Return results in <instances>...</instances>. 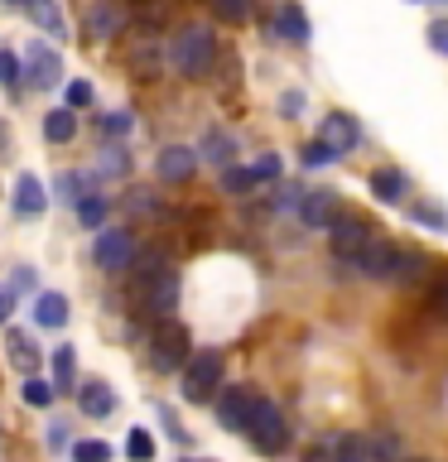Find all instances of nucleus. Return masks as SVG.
<instances>
[{"label":"nucleus","mask_w":448,"mask_h":462,"mask_svg":"<svg viewBox=\"0 0 448 462\" xmlns=\"http://www.w3.org/2000/svg\"><path fill=\"white\" fill-rule=\"evenodd\" d=\"M169 63L179 68L188 82H202L217 68V34L208 24H183L179 34L169 39Z\"/></svg>","instance_id":"nucleus-1"},{"label":"nucleus","mask_w":448,"mask_h":462,"mask_svg":"<svg viewBox=\"0 0 448 462\" xmlns=\"http://www.w3.org/2000/svg\"><path fill=\"white\" fill-rule=\"evenodd\" d=\"M222 371H227V361L217 346H202V352H193V361L183 366V400L188 404H202V400H212V395H222Z\"/></svg>","instance_id":"nucleus-2"},{"label":"nucleus","mask_w":448,"mask_h":462,"mask_svg":"<svg viewBox=\"0 0 448 462\" xmlns=\"http://www.w3.org/2000/svg\"><path fill=\"white\" fill-rule=\"evenodd\" d=\"M246 439H251L260 453H285V443H289V424H285V414H280V404L260 395L256 400V410H251V424H246Z\"/></svg>","instance_id":"nucleus-3"},{"label":"nucleus","mask_w":448,"mask_h":462,"mask_svg":"<svg viewBox=\"0 0 448 462\" xmlns=\"http://www.w3.org/2000/svg\"><path fill=\"white\" fill-rule=\"evenodd\" d=\"M188 361H193L188 356V328L164 318V323L154 328V337H150V366L169 375V371H183Z\"/></svg>","instance_id":"nucleus-4"},{"label":"nucleus","mask_w":448,"mask_h":462,"mask_svg":"<svg viewBox=\"0 0 448 462\" xmlns=\"http://www.w3.org/2000/svg\"><path fill=\"white\" fill-rule=\"evenodd\" d=\"M92 260H97V270H107V274H126V270H135V236H130L126 226H107V231H97V241H92Z\"/></svg>","instance_id":"nucleus-5"},{"label":"nucleus","mask_w":448,"mask_h":462,"mask_svg":"<svg viewBox=\"0 0 448 462\" xmlns=\"http://www.w3.org/2000/svg\"><path fill=\"white\" fill-rule=\"evenodd\" d=\"M303 462H371V439L367 433H323Z\"/></svg>","instance_id":"nucleus-6"},{"label":"nucleus","mask_w":448,"mask_h":462,"mask_svg":"<svg viewBox=\"0 0 448 462\" xmlns=\"http://www.w3.org/2000/svg\"><path fill=\"white\" fill-rule=\"evenodd\" d=\"M126 24H130V14H126L121 0H92V5H87V14H82V39H92V43L121 39Z\"/></svg>","instance_id":"nucleus-7"},{"label":"nucleus","mask_w":448,"mask_h":462,"mask_svg":"<svg viewBox=\"0 0 448 462\" xmlns=\"http://www.w3.org/2000/svg\"><path fill=\"white\" fill-rule=\"evenodd\" d=\"M135 294H140V303H145V313H154L159 323H164V318L179 309V274L164 265L159 274H150V280H140Z\"/></svg>","instance_id":"nucleus-8"},{"label":"nucleus","mask_w":448,"mask_h":462,"mask_svg":"<svg viewBox=\"0 0 448 462\" xmlns=\"http://www.w3.org/2000/svg\"><path fill=\"white\" fill-rule=\"evenodd\" d=\"M332 255H342V260H357L367 245L376 241V226L367 222V217H357V212H342L338 222H332Z\"/></svg>","instance_id":"nucleus-9"},{"label":"nucleus","mask_w":448,"mask_h":462,"mask_svg":"<svg viewBox=\"0 0 448 462\" xmlns=\"http://www.w3.org/2000/svg\"><path fill=\"white\" fill-rule=\"evenodd\" d=\"M24 78H29V87L34 92H53L58 82H63V58H58L49 43H29L24 49Z\"/></svg>","instance_id":"nucleus-10"},{"label":"nucleus","mask_w":448,"mask_h":462,"mask_svg":"<svg viewBox=\"0 0 448 462\" xmlns=\"http://www.w3.org/2000/svg\"><path fill=\"white\" fill-rule=\"evenodd\" d=\"M256 390L251 385H227L222 395H217V424L231 429V433H246V424H251V410H256Z\"/></svg>","instance_id":"nucleus-11"},{"label":"nucleus","mask_w":448,"mask_h":462,"mask_svg":"<svg viewBox=\"0 0 448 462\" xmlns=\"http://www.w3.org/2000/svg\"><path fill=\"white\" fill-rule=\"evenodd\" d=\"M357 270L367 274V280H386V284H396V270H400V245H390L376 236L367 251L357 255Z\"/></svg>","instance_id":"nucleus-12"},{"label":"nucleus","mask_w":448,"mask_h":462,"mask_svg":"<svg viewBox=\"0 0 448 462\" xmlns=\"http://www.w3.org/2000/svg\"><path fill=\"white\" fill-rule=\"evenodd\" d=\"M198 150H188V144H164V150L154 154V173L164 183H188L198 173Z\"/></svg>","instance_id":"nucleus-13"},{"label":"nucleus","mask_w":448,"mask_h":462,"mask_svg":"<svg viewBox=\"0 0 448 462\" xmlns=\"http://www.w3.org/2000/svg\"><path fill=\"white\" fill-rule=\"evenodd\" d=\"M299 217H303V226H332L342 217V208H338V188H309L303 193V202H299Z\"/></svg>","instance_id":"nucleus-14"},{"label":"nucleus","mask_w":448,"mask_h":462,"mask_svg":"<svg viewBox=\"0 0 448 462\" xmlns=\"http://www.w3.org/2000/svg\"><path fill=\"white\" fill-rule=\"evenodd\" d=\"M318 140H323V144H332L338 154L357 150V140H361V125H357V116H347V111H328L323 121H318Z\"/></svg>","instance_id":"nucleus-15"},{"label":"nucleus","mask_w":448,"mask_h":462,"mask_svg":"<svg viewBox=\"0 0 448 462\" xmlns=\"http://www.w3.org/2000/svg\"><path fill=\"white\" fill-rule=\"evenodd\" d=\"M275 34L285 43H309L313 39V24H309V14H303L299 0H280V10H275Z\"/></svg>","instance_id":"nucleus-16"},{"label":"nucleus","mask_w":448,"mask_h":462,"mask_svg":"<svg viewBox=\"0 0 448 462\" xmlns=\"http://www.w3.org/2000/svg\"><path fill=\"white\" fill-rule=\"evenodd\" d=\"M43 208H49V193H43V183L34 179V173H20L14 179V217H43Z\"/></svg>","instance_id":"nucleus-17"},{"label":"nucleus","mask_w":448,"mask_h":462,"mask_svg":"<svg viewBox=\"0 0 448 462\" xmlns=\"http://www.w3.org/2000/svg\"><path fill=\"white\" fill-rule=\"evenodd\" d=\"M5 356H10V366L24 375H34L39 371V346H34V337H29V332H5Z\"/></svg>","instance_id":"nucleus-18"},{"label":"nucleus","mask_w":448,"mask_h":462,"mask_svg":"<svg viewBox=\"0 0 448 462\" xmlns=\"http://www.w3.org/2000/svg\"><path fill=\"white\" fill-rule=\"evenodd\" d=\"M78 404H82V414L107 419L116 410V390L107 381H87V385H78Z\"/></svg>","instance_id":"nucleus-19"},{"label":"nucleus","mask_w":448,"mask_h":462,"mask_svg":"<svg viewBox=\"0 0 448 462\" xmlns=\"http://www.w3.org/2000/svg\"><path fill=\"white\" fill-rule=\"evenodd\" d=\"M198 154H202V159H212V164H222V169H231L237 140H231L222 125H208V130H202V140H198Z\"/></svg>","instance_id":"nucleus-20"},{"label":"nucleus","mask_w":448,"mask_h":462,"mask_svg":"<svg viewBox=\"0 0 448 462\" xmlns=\"http://www.w3.org/2000/svg\"><path fill=\"white\" fill-rule=\"evenodd\" d=\"M68 313H72V309H68V299H63V294H53V289H43V294L34 299V323H39V328H63V323H68Z\"/></svg>","instance_id":"nucleus-21"},{"label":"nucleus","mask_w":448,"mask_h":462,"mask_svg":"<svg viewBox=\"0 0 448 462\" xmlns=\"http://www.w3.org/2000/svg\"><path fill=\"white\" fill-rule=\"evenodd\" d=\"M367 188H371V198H376V202H400L410 183H405V173H400V169H390V164H386V169H376V173H371V183H367Z\"/></svg>","instance_id":"nucleus-22"},{"label":"nucleus","mask_w":448,"mask_h":462,"mask_svg":"<svg viewBox=\"0 0 448 462\" xmlns=\"http://www.w3.org/2000/svg\"><path fill=\"white\" fill-rule=\"evenodd\" d=\"M24 10H29V20H34L43 34H58V39L68 34V20H63V10H58V0H29Z\"/></svg>","instance_id":"nucleus-23"},{"label":"nucleus","mask_w":448,"mask_h":462,"mask_svg":"<svg viewBox=\"0 0 448 462\" xmlns=\"http://www.w3.org/2000/svg\"><path fill=\"white\" fill-rule=\"evenodd\" d=\"M72 135H78V116H72L68 106H58V111L43 116V140H49V144H68Z\"/></svg>","instance_id":"nucleus-24"},{"label":"nucleus","mask_w":448,"mask_h":462,"mask_svg":"<svg viewBox=\"0 0 448 462\" xmlns=\"http://www.w3.org/2000/svg\"><path fill=\"white\" fill-rule=\"evenodd\" d=\"M72 381H78V352L72 346H53V390L63 395V390H72Z\"/></svg>","instance_id":"nucleus-25"},{"label":"nucleus","mask_w":448,"mask_h":462,"mask_svg":"<svg viewBox=\"0 0 448 462\" xmlns=\"http://www.w3.org/2000/svg\"><path fill=\"white\" fill-rule=\"evenodd\" d=\"M107 193H87L82 202H78V222L82 226H92V231H107Z\"/></svg>","instance_id":"nucleus-26"},{"label":"nucleus","mask_w":448,"mask_h":462,"mask_svg":"<svg viewBox=\"0 0 448 462\" xmlns=\"http://www.w3.org/2000/svg\"><path fill=\"white\" fill-rule=\"evenodd\" d=\"M53 188H58V198H63V202H72V208H78V202L92 193V173H78V169H72V173H58Z\"/></svg>","instance_id":"nucleus-27"},{"label":"nucleus","mask_w":448,"mask_h":462,"mask_svg":"<svg viewBox=\"0 0 448 462\" xmlns=\"http://www.w3.org/2000/svg\"><path fill=\"white\" fill-rule=\"evenodd\" d=\"M208 5L222 24H246L256 14V0H208Z\"/></svg>","instance_id":"nucleus-28"},{"label":"nucleus","mask_w":448,"mask_h":462,"mask_svg":"<svg viewBox=\"0 0 448 462\" xmlns=\"http://www.w3.org/2000/svg\"><path fill=\"white\" fill-rule=\"evenodd\" d=\"M367 439H371V462H396L400 457V439L390 429H371Z\"/></svg>","instance_id":"nucleus-29"},{"label":"nucleus","mask_w":448,"mask_h":462,"mask_svg":"<svg viewBox=\"0 0 448 462\" xmlns=\"http://www.w3.org/2000/svg\"><path fill=\"white\" fill-rule=\"evenodd\" d=\"M20 395H24V404H29V410H49V404H53V395H58V390H53V381H39V375H29V381H24V390H20Z\"/></svg>","instance_id":"nucleus-30"},{"label":"nucleus","mask_w":448,"mask_h":462,"mask_svg":"<svg viewBox=\"0 0 448 462\" xmlns=\"http://www.w3.org/2000/svg\"><path fill=\"white\" fill-rule=\"evenodd\" d=\"M97 169L107 173V179H126V173H130V154L121 150V144H107L101 159H97Z\"/></svg>","instance_id":"nucleus-31"},{"label":"nucleus","mask_w":448,"mask_h":462,"mask_svg":"<svg viewBox=\"0 0 448 462\" xmlns=\"http://www.w3.org/2000/svg\"><path fill=\"white\" fill-rule=\"evenodd\" d=\"M425 270H429V260L419 255V251H400V270H396V284H415V280H425Z\"/></svg>","instance_id":"nucleus-32"},{"label":"nucleus","mask_w":448,"mask_h":462,"mask_svg":"<svg viewBox=\"0 0 448 462\" xmlns=\"http://www.w3.org/2000/svg\"><path fill=\"white\" fill-rule=\"evenodd\" d=\"M303 169H323V164H338V150H332V144H323V140H309V144H303Z\"/></svg>","instance_id":"nucleus-33"},{"label":"nucleus","mask_w":448,"mask_h":462,"mask_svg":"<svg viewBox=\"0 0 448 462\" xmlns=\"http://www.w3.org/2000/svg\"><path fill=\"white\" fill-rule=\"evenodd\" d=\"M251 188H256V173H251V169H222V193L246 198Z\"/></svg>","instance_id":"nucleus-34"},{"label":"nucleus","mask_w":448,"mask_h":462,"mask_svg":"<svg viewBox=\"0 0 448 462\" xmlns=\"http://www.w3.org/2000/svg\"><path fill=\"white\" fill-rule=\"evenodd\" d=\"M126 453H130V462H154V439L145 429H130L126 433Z\"/></svg>","instance_id":"nucleus-35"},{"label":"nucleus","mask_w":448,"mask_h":462,"mask_svg":"<svg viewBox=\"0 0 448 462\" xmlns=\"http://www.w3.org/2000/svg\"><path fill=\"white\" fill-rule=\"evenodd\" d=\"M97 130L101 135H130V130H135V116L130 111H107V116H97Z\"/></svg>","instance_id":"nucleus-36"},{"label":"nucleus","mask_w":448,"mask_h":462,"mask_svg":"<svg viewBox=\"0 0 448 462\" xmlns=\"http://www.w3.org/2000/svg\"><path fill=\"white\" fill-rule=\"evenodd\" d=\"M72 462H111V443H101V439L72 443Z\"/></svg>","instance_id":"nucleus-37"},{"label":"nucleus","mask_w":448,"mask_h":462,"mask_svg":"<svg viewBox=\"0 0 448 462\" xmlns=\"http://www.w3.org/2000/svg\"><path fill=\"white\" fill-rule=\"evenodd\" d=\"M410 217H415V222H425V226H439V231H448V212H443V208H434V202H415Z\"/></svg>","instance_id":"nucleus-38"},{"label":"nucleus","mask_w":448,"mask_h":462,"mask_svg":"<svg viewBox=\"0 0 448 462\" xmlns=\"http://www.w3.org/2000/svg\"><path fill=\"white\" fill-rule=\"evenodd\" d=\"M24 78V58H14L10 49H0V87H14Z\"/></svg>","instance_id":"nucleus-39"},{"label":"nucleus","mask_w":448,"mask_h":462,"mask_svg":"<svg viewBox=\"0 0 448 462\" xmlns=\"http://www.w3.org/2000/svg\"><path fill=\"white\" fill-rule=\"evenodd\" d=\"M251 173H256V183H270V179H280V173H285V159L280 154H260L251 164Z\"/></svg>","instance_id":"nucleus-40"},{"label":"nucleus","mask_w":448,"mask_h":462,"mask_svg":"<svg viewBox=\"0 0 448 462\" xmlns=\"http://www.w3.org/2000/svg\"><path fill=\"white\" fill-rule=\"evenodd\" d=\"M63 101H68V111L92 106V82H68V87H63Z\"/></svg>","instance_id":"nucleus-41"},{"label":"nucleus","mask_w":448,"mask_h":462,"mask_svg":"<svg viewBox=\"0 0 448 462\" xmlns=\"http://www.w3.org/2000/svg\"><path fill=\"white\" fill-rule=\"evenodd\" d=\"M29 289H39V270L20 265V270H14V294H29Z\"/></svg>","instance_id":"nucleus-42"},{"label":"nucleus","mask_w":448,"mask_h":462,"mask_svg":"<svg viewBox=\"0 0 448 462\" xmlns=\"http://www.w3.org/2000/svg\"><path fill=\"white\" fill-rule=\"evenodd\" d=\"M429 309L439 313V318H448V280H439V284L429 289Z\"/></svg>","instance_id":"nucleus-43"},{"label":"nucleus","mask_w":448,"mask_h":462,"mask_svg":"<svg viewBox=\"0 0 448 462\" xmlns=\"http://www.w3.org/2000/svg\"><path fill=\"white\" fill-rule=\"evenodd\" d=\"M49 448H53V453H58V448H68V424H63V419H53V424H49Z\"/></svg>","instance_id":"nucleus-44"},{"label":"nucleus","mask_w":448,"mask_h":462,"mask_svg":"<svg viewBox=\"0 0 448 462\" xmlns=\"http://www.w3.org/2000/svg\"><path fill=\"white\" fill-rule=\"evenodd\" d=\"M429 43L439 53H448V20H439V24H429Z\"/></svg>","instance_id":"nucleus-45"},{"label":"nucleus","mask_w":448,"mask_h":462,"mask_svg":"<svg viewBox=\"0 0 448 462\" xmlns=\"http://www.w3.org/2000/svg\"><path fill=\"white\" fill-rule=\"evenodd\" d=\"M280 111H285V116H299V111H303V92H285V97H280Z\"/></svg>","instance_id":"nucleus-46"},{"label":"nucleus","mask_w":448,"mask_h":462,"mask_svg":"<svg viewBox=\"0 0 448 462\" xmlns=\"http://www.w3.org/2000/svg\"><path fill=\"white\" fill-rule=\"evenodd\" d=\"M10 309H14V294H5V289H0V323L10 318Z\"/></svg>","instance_id":"nucleus-47"},{"label":"nucleus","mask_w":448,"mask_h":462,"mask_svg":"<svg viewBox=\"0 0 448 462\" xmlns=\"http://www.w3.org/2000/svg\"><path fill=\"white\" fill-rule=\"evenodd\" d=\"M0 5H5V10H24L29 0H0Z\"/></svg>","instance_id":"nucleus-48"},{"label":"nucleus","mask_w":448,"mask_h":462,"mask_svg":"<svg viewBox=\"0 0 448 462\" xmlns=\"http://www.w3.org/2000/svg\"><path fill=\"white\" fill-rule=\"evenodd\" d=\"M410 462H429V457H410Z\"/></svg>","instance_id":"nucleus-49"},{"label":"nucleus","mask_w":448,"mask_h":462,"mask_svg":"<svg viewBox=\"0 0 448 462\" xmlns=\"http://www.w3.org/2000/svg\"><path fill=\"white\" fill-rule=\"evenodd\" d=\"M188 462H202V457H188Z\"/></svg>","instance_id":"nucleus-50"}]
</instances>
